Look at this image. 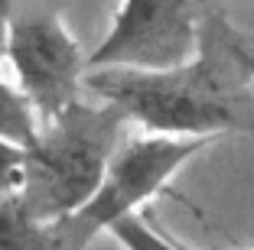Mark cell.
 Returning <instances> with one entry per match:
<instances>
[{
  "label": "cell",
  "mask_w": 254,
  "mask_h": 250,
  "mask_svg": "<svg viewBox=\"0 0 254 250\" xmlns=\"http://www.w3.org/2000/svg\"><path fill=\"white\" fill-rule=\"evenodd\" d=\"M7 62L43 120L62 114L82 98V88H88L91 65L59 16L13 20Z\"/></svg>",
  "instance_id": "5"
},
{
  "label": "cell",
  "mask_w": 254,
  "mask_h": 250,
  "mask_svg": "<svg viewBox=\"0 0 254 250\" xmlns=\"http://www.w3.org/2000/svg\"><path fill=\"white\" fill-rule=\"evenodd\" d=\"M88 88L153 133H254V78L222 23L205 26L199 52L180 65L88 68Z\"/></svg>",
  "instance_id": "1"
},
{
  "label": "cell",
  "mask_w": 254,
  "mask_h": 250,
  "mask_svg": "<svg viewBox=\"0 0 254 250\" xmlns=\"http://www.w3.org/2000/svg\"><path fill=\"white\" fill-rule=\"evenodd\" d=\"M235 49H238V59L245 62V68L251 72V78H254V46L251 43H245V39H238L235 36Z\"/></svg>",
  "instance_id": "11"
},
{
  "label": "cell",
  "mask_w": 254,
  "mask_h": 250,
  "mask_svg": "<svg viewBox=\"0 0 254 250\" xmlns=\"http://www.w3.org/2000/svg\"><path fill=\"white\" fill-rule=\"evenodd\" d=\"M108 234H114L121 244H127V247H160V244H173L170 237L163 234V231H153L147 224V214H143V208L140 211H130L127 218H121L118 224H114Z\"/></svg>",
  "instance_id": "8"
},
{
  "label": "cell",
  "mask_w": 254,
  "mask_h": 250,
  "mask_svg": "<svg viewBox=\"0 0 254 250\" xmlns=\"http://www.w3.org/2000/svg\"><path fill=\"white\" fill-rule=\"evenodd\" d=\"M23 166H26V147L13 143L0 133V195H13L23 185Z\"/></svg>",
  "instance_id": "9"
},
{
  "label": "cell",
  "mask_w": 254,
  "mask_h": 250,
  "mask_svg": "<svg viewBox=\"0 0 254 250\" xmlns=\"http://www.w3.org/2000/svg\"><path fill=\"white\" fill-rule=\"evenodd\" d=\"M39 127H43V117H39L36 104L30 101V95L23 88L0 81V133L26 147L39 133Z\"/></svg>",
  "instance_id": "7"
},
{
  "label": "cell",
  "mask_w": 254,
  "mask_h": 250,
  "mask_svg": "<svg viewBox=\"0 0 254 250\" xmlns=\"http://www.w3.org/2000/svg\"><path fill=\"white\" fill-rule=\"evenodd\" d=\"M98 101L101 104H85L78 98L62 114L43 120L39 133L26 143L20 199L46 228L78 211L95 195L121 147V130L130 117L121 104Z\"/></svg>",
  "instance_id": "2"
},
{
  "label": "cell",
  "mask_w": 254,
  "mask_h": 250,
  "mask_svg": "<svg viewBox=\"0 0 254 250\" xmlns=\"http://www.w3.org/2000/svg\"><path fill=\"white\" fill-rule=\"evenodd\" d=\"M199 0H121L111 33L88 55L91 68H166L192 59L202 46Z\"/></svg>",
  "instance_id": "4"
},
{
  "label": "cell",
  "mask_w": 254,
  "mask_h": 250,
  "mask_svg": "<svg viewBox=\"0 0 254 250\" xmlns=\"http://www.w3.org/2000/svg\"><path fill=\"white\" fill-rule=\"evenodd\" d=\"M218 137H186V133H153L121 140L114 150L108 172L98 185V192L85 201L78 211L56 221L53 237L56 247H85L101 231H111L121 218L130 211H140L150 199L170 185V179L186 166L192 156L212 147Z\"/></svg>",
  "instance_id": "3"
},
{
  "label": "cell",
  "mask_w": 254,
  "mask_h": 250,
  "mask_svg": "<svg viewBox=\"0 0 254 250\" xmlns=\"http://www.w3.org/2000/svg\"><path fill=\"white\" fill-rule=\"evenodd\" d=\"M46 247H56L53 231L26 211L20 192L0 195V250H46Z\"/></svg>",
  "instance_id": "6"
},
{
  "label": "cell",
  "mask_w": 254,
  "mask_h": 250,
  "mask_svg": "<svg viewBox=\"0 0 254 250\" xmlns=\"http://www.w3.org/2000/svg\"><path fill=\"white\" fill-rule=\"evenodd\" d=\"M10 30H13V0H0V62L7 59Z\"/></svg>",
  "instance_id": "10"
}]
</instances>
